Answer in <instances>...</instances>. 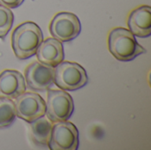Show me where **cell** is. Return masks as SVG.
Returning <instances> with one entry per match:
<instances>
[{
	"mask_svg": "<svg viewBox=\"0 0 151 150\" xmlns=\"http://www.w3.org/2000/svg\"><path fill=\"white\" fill-rule=\"evenodd\" d=\"M23 2L24 0H0V4L9 9H14L21 5Z\"/></svg>",
	"mask_w": 151,
	"mask_h": 150,
	"instance_id": "cell-15",
	"label": "cell"
},
{
	"mask_svg": "<svg viewBox=\"0 0 151 150\" xmlns=\"http://www.w3.org/2000/svg\"><path fill=\"white\" fill-rule=\"evenodd\" d=\"M46 101V116L52 122L68 120L74 111L73 97L67 91L62 89L47 90Z\"/></svg>",
	"mask_w": 151,
	"mask_h": 150,
	"instance_id": "cell-4",
	"label": "cell"
},
{
	"mask_svg": "<svg viewBox=\"0 0 151 150\" xmlns=\"http://www.w3.org/2000/svg\"><path fill=\"white\" fill-rule=\"evenodd\" d=\"M88 82L86 70L79 64L62 61L54 68V84L65 91H75Z\"/></svg>",
	"mask_w": 151,
	"mask_h": 150,
	"instance_id": "cell-3",
	"label": "cell"
},
{
	"mask_svg": "<svg viewBox=\"0 0 151 150\" xmlns=\"http://www.w3.org/2000/svg\"><path fill=\"white\" fill-rule=\"evenodd\" d=\"M127 25L129 30L137 37L147 38L151 34V8L149 5L140 6L131 11Z\"/></svg>",
	"mask_w": 151,
	"mask_h": 150,
	"instance_id": "cell-11",
	"label": "cell"
},
{
	"mask_svg": "<svg viewBox=\"0 0 151 150\" xmlns=\"http://www.w3.org/2000/svg\"><path fill=\"white\" fill-rule=\"evenodd\" d=\"M42 40L43 34L37 24L31 21L20 24L12 34V47L16 57L25 60L35 56Z\"/></svg>",
	"mask_w": 151,
	"mask_h": 150,
	"instance_id": "cell-1",
	"label": "cell"
},
{
	"mask_svg": "<svg viewBox=\"0 0 151 150\" xmlns=\"http://www.w3.org/2000/svg\"><path fill=\"white\" fill-rule=\"evenodd\" d=\"M16 116L27 123L45 116L46 103L42 97L34 92H24L14 102Z\"/></svg>",
	"mask_w": 151,
	"mask_h": 150,
	"instance_id": "cell-7",
	"label": "cell"
},
{
	"mask_svg": "<svg viewBox=\"0 0 151 150\" xmlns=\"http://www.w3.org/2000/svg\"><path fill=\"white\" fill-rule=\"evenodd\" d=\"M31 138L35 145L40 148H48L50 139L52 122L46 117H40L29 123Z\"/></svg>",
	"mask_w": 151,
	"mask_h": 150,
	"instance_id": "cell-12",
	"label": "cell"
},
{
	"mask_svg": "<svg viewBox=\"0 0 151 150\" xmlns=\"http://www.w3.org/2000/svg\"><path fill=\"white\" fill-rule=\"evenodd\" d=\"M79 132L71 122L59 121L52 126L49 149L50 150H77L79 148Z\"/></svg>",
	"mask_w": 151,
	"mask_h": 150,
	"instance_id": "cell-6",
	"label": "cell"
},
{
	"mask_svg": "<svg viewBox=\"0 0 151 150\" xmlns=\"http://www.w3.org/2000/svg\"><path fill=\"white\" fill-rule=\"evenodd\" d=\"M81 31L79 18L72 12L61 11L57 13L50 24V32L52 37L61 42L74 40Z\"/></svg>",
	"mask_w": 151,
	"mask_h": 150,
	"instance_id": "cell-5",
	"label": "cell"
},
{
	"mask_svg": "<svg viewBox=\"0 0 151 150\" xmlns=\"http://www.w3.org/2000/svg\"><path fill=\"white\" fill-rule=\"evenodd\" d=\"M24 78L28 89L45 92L54 85V68L36 61L26 68Z\"/></svg>",
	"mask_w": 151,
	"mask_h": 150,
	"instance_id": "cell-8",
	"label": "cell"
},
{
	"mask_svg": "<svg viewBox=\"0 0 151 150\" xmlns=\"http://www.w3.org/2000/svg\"><path fill=\"white\" fill-rule=\"evenodd\" d=\"M35 55L40 63L52 68H55L65 58L63 44L54 37L42 40Z\"/></svg>",
	"mask_w": 151,
	"mask_h": 150,
	"instance_id": "cell-9",
	"label": "cell"
},
{
	"mask_svg": "<svg viewBox=\"0 0 151 150\" xmlns=\"http://www.w3.org/2000/svg\"><path fill=\"white\" fill-rule=\"evenodd\" d=\"M108 47L111 54L122 62L132 61L146 52V50L138 43L135 35L124 27H116L110 32Z\"/></svg>",
	"mask_w": 151,
	"mask_h": 150,
	"instance_id": "cell-2",
	"label": "cell"
},
{
	"mask_svg": "<svg viewBox=\"0 0 151 150\" xmlns=\"http://www.w3.org/2000/svg\"><path fill=\"white\" fill-rule=\"evenodd\" d=\"M14 16L11 9L0 4V39L4 40L13 24Z\"/></svg>",
	"mask_w": 151,
	"mask_h": 150,
	"instance_id": "cell-14",
	"label": "cell"
},
{
	"mask_svg": "<svg viewBox=\"0 0 151 150\" xmlns=\"http://www.w3.org/2000/svg\"><path fill=\"white\" fill-rule=\"evenodd\" d=\"M16 118L14 102L12 99L0 96V129L11 126Z\"/></svg>",
	"mask_w": 151,
	"mask_h": 150,
	"instance_id": "cell-13",
	"label": "cell"
},
{
	"mask_svg": "<svg viewBox=\"0 0 151 150\" xmlns=\"http://www.w3.org/2000/svg\"><path fill=\"white\" fill-rule=\"evenodd\" d=\"M24 76L15 70H5L0 73V96L15 100L26 92Z\"/></svg>",
	"mask_w": 151,
	"mask_h": 150,
	"instance_id": "cell-10",
	"label": "cell"
}]
</instances>
